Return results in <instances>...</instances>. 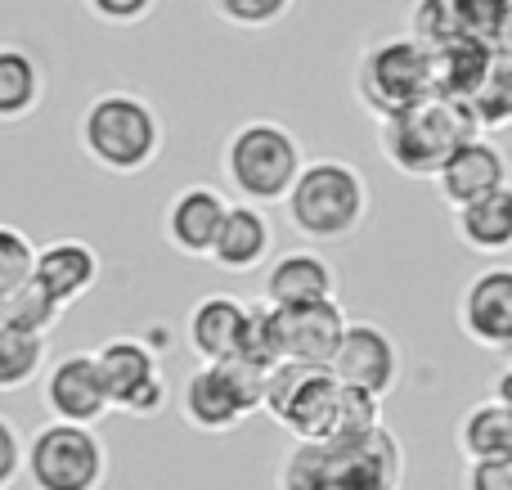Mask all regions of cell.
<instances>
[{
  "label": "cell",
  "instance_id": "6da1fadb",
  "mask_svg": "<svg viewBox=\"0 0 512 490\" xmlns=\"http://www.w3.org/2000/svg\"><path fill=\"white\" fill-rule=\"evenodd\" d=\"M274 490H405V446L378 423L360 437H310L283 455Z\"/></svg>",
  "mask_w": 512,
  "mask_h": 490
},
{
  "label": "cell",
  "instance_id": "7a4b0ae2",
  "mask_svg": "<svg viewBox=\"0 0 512 490\" xmlns=\"http://www.w3.org/2000/svg\"><path fill=\"white\" fill-rule=\"evenodd\" d=\"M81 149L95 167L113 171V176H140L158 162L162 153V117L153 113L149 99L131 95V90H108V95L90 99L81 113Z\"/></svg>",
  "mask_w": 512,
  "mask_h": 490
},
{
  "label": "cell",
  "instance_id": "3957f363",
  "mask_svg": "<svg viewBox=\"0 0 512 490\" xmlns=\"http://www.w3.org/2000/svg\"><path fill=\"white\" fill-rule=\"evenodd\" d=\"M283 207H288V221L306 239H351L369 216V180L360 176V167H351L342 158L301 162L292 189L283 194Z\"/></svg>",
  "mask_w": 512,
  "mask_h": 490
},
{
  "label": "cell",
  "instance_id": "277c9868",
  "mask_svg": "<svg viewBox=\"0 0 512 490\" xmlns=\"http://www.w3.org/2000/svg\"><path fill=\"white\" fill-rule=\"evenodd\" d=\"M472 135L481 131L472 122L468 104L441 99V95H427L414 108H405V113H391L378 122V144L387 153V162L400 176H414V180H432L441 171V162L463 140H472Z\"/></svg>",
  "mask_w": 512,
  "mask_h": 490
},
{
  "label": "cell",
  "instance_id": "5b68a950",
  "mask_svg": "<svg viewBox=\"0 0 512 490\" xmlns=\"http://www.w3.org/2000/svg\"><path fill=\"white\" fill-rule=\"evenodd\" d=\"M301 162H306L301 140L283 122H270V117L243 122L225 140V153H221L225 180H230V189L243 203H283Z\"/></svg>",
  "mask_w": 512,
  "mask_h": 490
},
{
  "label": "cell",
  "instance_id": "8992f818",
  "mask_svg": "<svg viewBox=\"0 0 512 490\" xmlns=\"http://www.w3.org/2000/svg\"><path fill=\"white\" fill-rule=\"evenodd\" d=\"M23 477L32 490H104L108 450L86 423L50 419L23 441Z\"/></svg>",
  "mask_w": 512,
  "mask_h": 490
},
{
  "label": "cell",
  "instance_id": "52a82bcc",
  "mask_svg": "<svg viewBox=\"0 0 512 490\" xmlns=\"http://www.w3.org/2000/svg\"><path fill=\"white\" fill-rule=\"evenodd\" d=\"M337 378L328 365L279 360L261 378V414H270L292 441L328 437L337 410Z\"/></svg>",
  "mask_w": 512,
  "mask_h": 490
},
{
  "label": "cell",
  "instance_id": "ba28073f",
  "mask_svg": "<svg viewBox=\"0 0 512 490\" xmlns=\"http://www.w3.org/2000/svg\"><path fill=\"white\" fill-rule=\"evenodd\" d=\"M427 95H432V63H427V45L414 36H391V41L369 45L355 63V99L378 122L405 113Z\"/></svg>",
  "mask_w": 512,
  "mask_h": 490
},
{
  "label": "cell",
  "instance_id": "9c48e42d",
  "mask_svg": "<svg viewBox=\"0 0 512 490\" xmlns=\"http://www.w3.org/2000/svg\"><path fill=\"white\" fill-rule=\"evenodd\" d=\"M261 378L243 360H203L180 387V414L198 432H234L261 410Z\"/></svg>",
  "mask_w": 512,
  "mask_h": 490
},
{
  "label": "cell",
  "instance_id": "30bf717a",
  "mask_svg": "<svg viewBox=\"0 0 512 490\" xmlns=\"http://www.w3.org/2000/svg\"><path fill=\"white\" fill-rule=\"evenodd\" d=\"M95 365L104 374L108 401L113 410L131 414V419H153L167 405V378L158 369V351L140 338H108L95 351Z\"/></svg>",
  "mask_w": 512,
  "mask_h": 490
},
{
  "label": "cell",
  "instance_id": "8fae6325",
  "mask_svg": "<svg viewBox=\"0 0 512 490\" xmlns=\"http://www.w3.org/2000/svg\"><path fill=\"white\" fill-rule=\"evenodd\" d=\"M328 369H333L337 383L364 387V392L382 396L400 383V351L391 342V333L373 320H346L342 338H337L333 356H328Z\"/></svg>",
  "mask_w": 512,
  "mask_h": 490
},
{
  "label": "cell",
  "instance_id": "7c38bea8",
  "mask_svg": "<svg viewBox=\"0 0 512 490\" xmlns=\"http://www.w3.org/2000/svg\"><path fill=\"white\" fill-rule=\"evenodd\" d=\"M45 410L50 419L63 423H86L95 428L104 414H113V401H108L104 374L95 365V351H72V356H59L50 369H45Z\"/></svg>",
  "mask_w": 512,
  "mask_h": 490
},
{
  "label": "cell",
  "instance_id": "4fadbf2b",
  "mask_svg": "<svg viewBox=\"0 0 512 490\" xmlns=\"http://www.w3.org/2000/svg\"><path fill=\"white\" fill-rule=\"evenodd\" d=\"M459 329L481 351H512V266H486L459 297Z\"/></svg>",
  "mask_w": 512,
  "mask_h": 490
},
{
  "label": "cell",
  "instance_id": "5bb4252c",
  "mask_svg": "<svg viewBox=\"0 0 512 490\" xmlns=\"http://www.w3.org/2000/svg\"><path fill=\"white\" fill-rule=\"evenodd\" d=\"M274 329H279L283 360H301V365H328L337 338L346 329V315L337 297L324 302H301V306H270Z\"/></svg>",
  "mask_w": 512,
  "mask_h": 490
},
{
  "label": "cell",
  "instance_id": "9a60e30c",
  "mask_svg": "<svg viewBox=\"0 0 512 490\" xmlns=\"http://www.w3.org/2000/svg\"><path fill=\"white\" fill-rule=\"evenodd\" d=\"M104 275V261L99 252L90 248L86 239H54L45 248H36V261H32V284L50 297L59 311L77 306L90 288L99 284Z\"/></svg>",
  "mask_w": 512,
  "mask_h": 490
},
{
  "label": "cell",
  "instance_id": "2e32d148",
  "mask_svg": "<svg viewBox=\"0 0 512 490\" xmlns=\"http://www.w3.org/2000/svg\"><path fill=\"white\" fill-rule=\"evenodd\" d=\"M436 194H441L445 207H463L472 203V198L490 194V189L508 185V158L499 144L486 140V131L472 135V140H463L459 149L450 153V158L441 162V171H436Z\"/></svg>",
  "mask_w": 512,
  "mask_h": 490
},
{
  "label": "cell",
  "instance_id": "e0dca14e",
  "mask_svg": "<svg viewBox=\"0 0 512 490\" xmlns=\"http://www.w3.org/2000/svg\"><path fill=\"white\" fill-rule=\"evenodd\" d=\"M225 207L230 198L212 185H189L180 189L167 203V216H162V230H167V243L185 257H207L216 243V230L225 221Z\"/></svg>",
  "mask_w": 512,
  "mask_h": 490
},
{
  "label": "cell",
  "instance_id": "ac0fdd59",
  "mask_svg": "<svg viewBox=\"0 0 512 490\" xmlns=\"http://www.w3.org/2000/svg\"><path fill=\"white\" fill-rule=\"evenodd\" d=\"M270 248H274V225L261 212V203H230L207 257L221 270H230V275H252L256 266L270 261Z\"/></svg>",
  "mask_w": 512,
  "mask_h": 490
},
{
  "label": "cell",
  "instance_id": "d6986e66",
  "mask_svg": "<svg viewBox=\"0 0 512 490\" xmlns=\"http://www.w3.org/2000/svg\"><path fill=\"white\" fill-rule=\"evenodd\" d=\"M337 297V275L328 257L315 248H292L265 270V302L270 306H301V302H324Z\"/></svg>",
  "mask_w": 512,
  "mask_h": 490
},
{
  "label": "cell",
  "instance_id": "ffe728a7",
  "mask_svg": "<svg viewBox=\"0 0 512 490\" xmlns=\"http://www.w3.org/2000/svg\"><path fill=\"white\" fill-rule=\"evenodd\" d=\"M243 324H248V302L230 293H207L203 302L189 311L185 338L198 360H230L239 351Z\"/></svg>",
  "mask_w": 512,
  "mask_h": 490
},
{
  "label": "cell",
  "instance_id": "44dd1931",
  "mask_svg": "<svg viewBox=\"0 0 512 490\" xmlns=\"http://www.w3.org/2000/svg\"><path fill=\"white\" fill-rule=\"evenodd\" d=\"M454 230L481 257H504L512 252V185H499L472 203L454 207Z\"/></svg>",
  "mask_w": 512,
  "mask_h": 490
},
{
  "label": "cell",
  "instance_id": "7402d4cb",
  "mask_svg": "<svg viewBox=\"0 0 512 490\" xmlns=\"http://www.w3.org/2000/svg\"><path fill=\"white\" fill-rule=\"evenodd\" d=\"M495 50L486 45V36H468V41H450V45H432L427 63H432V95L441 99H459L468 104L472 90L481 86Z\"/></svg>",
  "mask_w": 512,
  "mask_h": 490
},
{
  "label": "cell",
  "instance_id": "603a6c76",
  "mask_svg": "<svg viewBox=\"0 0 512 490\" xmlns=\"http://www.w3.org/2000/svg\"><path fill=\"white\" fill-rule=\"evenodd\" d=\"M481 27H486V0H414L409 5V36L423 41L427 50L481 36Z\"/></svg>",
  "mask_w": 512,
  "mask_h": 490
},
{
  "label": "cell",
  "instance_id": "cb8c5ba5",
  "mask_svg": "<svg viewBox=\"0 0 512 490\" xmlns=\"http://www.w3.org/2000/svg\"><path fill=\"white\" fill-rule=\"evenodd\" d=\"M41 63L23 45H0V122H23L41 108Z\"/></svg>",
  "mask_w": 512,
  "mask_h": 490
},
{
  "label": "cell",
  "instance_id": "d4e9b609",
  "mask_svg": "<svg viewBox=\"0 0 512 490\" xmlns=\"http://www.w3.org/2000/svg\"><path fill=\"white\" fill-rule=\"evenodd\" d=\"M459 450L463 459H508L512 455V410L499 396L468 405L459 423Z\"/></svg>",
  "mask_w": 512,
  "mask_h": 490
},
{
  "label": "cell",
  "instance_id": "484cf974",
  "mask_svg": "<svg viewBox=\"0 0 512 490\" xmlns=\"http://www.w3.org/2000/svg\"><path fill=\"white\" fill-rule=\"evenodd\" d=\"M45 360H50L45 333L0 324V392H23L27 383H36V374H45Z\"/></svg>",
  "mask_w": 512,
  "mask_h": 490
},
{
  "label": "cell",
  "instance_id": "4316f807",
  "mask_svg": "<svg viewBox=\"0 0 512 490\" xmlns=\"http://www.w3.org/2000/svg\"><path fill=\"white\" fill-rule=\"evenodd\" d=\"M468 113L477 122V131H508L512 126V54L490 59L486 77L468 99Z\"/></svg>",
  "mask_w": 512,
  "mask_h": 490
},
{
  "label": "cell",
  "instance_id": "83f0119b",
  "mask_svg": "<svg viewBox=\"0 0 512 490\" xmlns=\"http://www.w3.org/2000/svg\"><path fill=\"white\" fill-rule=\"evenodd\" d=\"M59 315L63 311L32 284V279H27V284H18V288H9V293H0V324H5V329L50 333L54 324H59Z\"/></svg>",
  "mask_w": 512,
  "mask_h": 490
},
{
  "label": "cell",
  "instance_id": "f1b7e54d",
  "mask_svg": "<svg viewBox=\"0 0 512 490\" xmlns=\"http://www.w3.org/2000/svg\"><path fill=\"white\" fill-rule=\"evenodd\" d=\"M230 360H243L248 369L265 374L270 365H279L283 351H279V329H274V311L270 302L265 306H248V324H243V338H239V351Z\"/></svg>",
  "mask_w": 512,
  "mask_h": 490
},
{
  "label": "cell",
  "instance_id": "f546056e",
  "mask_svg": "<svg viewBox=\"0 0 512 490\" xmlns=\"http://www.w3.org/2000/svg\"><path fill=\"white\" fill-rule=\"evenodd\" d=\"M378 423H382V396L351 383L337 387V410H333V432L328 437H360V432H373Z\"/></svg>",
  "mask_w": 512,
  "mask_h": 490
},
{
  "label": "cell",
  "instance_id": "4dcf8cb0",
  "mask_svg": "<svg viewBox=\"0 0 512 490\" xmlns=\"http://www.w3.org/2000/svg\"><path fill=\"white\" fill-rule=\"evenodd\" d=\"M32 261H36L32 239L23 230H14V225H0V293L27 284L32 279Z\"/></svg>",
  "mask_w": 512,
  "mask_h": 490
},
{
  "label": "cell",
  "instance_id": "1f68e13d",
  "mask_svg": "<svg viewBox=\"0 0 512 490\" xmlns=\"http://www.w3.org/2000/svg\"><path fill=\"white\" fill-rule=\"evenodd\" d=\"M292 9V0H216V14L234 27H274Z\"/></svg>",
  "mask_w": 512,
  "mask_h": 490
},
{
  "label": "cell",
  "instance_id": "d6a6232c",
  "mask_svg": "<svg viewBox=\"0 0 512 490\" xmlns=\"http://www.w3.org/2000/svg\"><path fill=\"white\" fill-rule=\"evenodd\" d=\"M86 9L108 27H131L158 9V0H86Z\"/></svg>",
  "mask_w": 512,
  "mask_h": 490
},
{
  "label": "cell",
  "instance_id": "836d02e7",
  "mask_svg": "<svg viewBox=\"0 0 512 490\" xmlns=\"http://www.w3.org/2000/svg\"><path fill=\"white\" fill-rule=\"evenodd\" d=\"M463 490H512V455L508 459H468Z\"/></svg>",
  "mask_w": 512,
  "mask_h": 490
},
{
  "label": "cell",
  "instance_id": "e575fe53",
  "mask_svg": "<svg viewBox=\"0 0 512 490\" xmlns=\"http://www.w3.org/2000/svg\"><path fill=\"white\" fill-rule=\"evenodd\" d=\"M23 477V437H18V428L0 414V490H9Z\"/></svg>",
  "mask_w": 512,
  "mask_h": 490
},
{
  "label": "cell",
  "instance_id": "d590c367",
  "mask_svg": "<svg viewBox=\"0 0 512 490\" xmlns=\"http://www.w3.org/2000/svg\"><path fill=\"white\" fill-rule=\"evenodd\" d=\"M486 45L495 54H512V0H486Z\"/></svg>",
  "mask_w": 512,
  "mask_h": 490
},
{
  "label": "cell",
  "instance_id": "8d00e7d4",
  "mask_svg": "<svg viewBox=\"0 0 512 490\" xmlns=\"http://www.w3.org/2000/svg\"><path fill=\"white\" fill-rule=\"evenodd\" d=\"M495 396H499V401H504L508 410H512V365L504 369V374H499V383H495Z\"/></svg>",
  "mask_w": 512,
  "mask_h": 490
}]
</instances>
